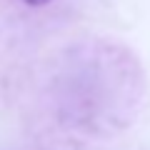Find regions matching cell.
Returning <instances> with one entry per match:
<instances>
[{"mask_svg":"<svg viewBox=\"0 0 150 150\" xmlns=\"http://www.w3.org/2000/svg\"><path fill=\"white\" fill-rule=\"evenodd\" d=\"M25 5H33V8H43V5H48L50 0H23Z\"/></svg>","mask_w":150,"mask_h":150,"instance_id":"obj_1","label":"cell"}]
</instances>
